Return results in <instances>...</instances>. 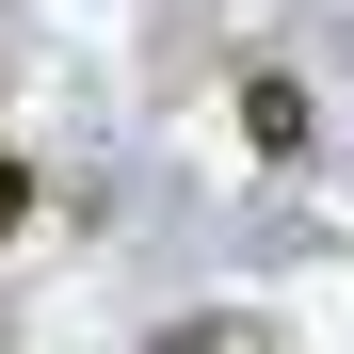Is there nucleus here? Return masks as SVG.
I'll return each instance as SVG.
<instances>
[{"label":"nucleus","instance_id":"1","mask_svg":"<svg viewBox=\"0 0 354 354\" xmlns=\"http://www.w3.org/2000/svg\"><path fill=\"white\" fill-rule=\"evenodd\" d=\"M242 145H258V161L306 145V81H242Z\"/></svg>","mask_w":354,"mask_h":354},{"label":"nucleus","instance_id":"2","mask_svg":"<svg viewBox=\"0 0 354 354\" xmlns=\"http://www.w3.org/2000/svg\"><path fill=\"white\" fill-rule=\"evenodd\" d=\"M17 225H32V177H17V161H0V242H17Z\"/></svg>","mask_w":354,"mask_h":354}]
</instances>
